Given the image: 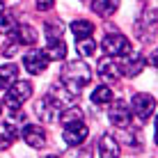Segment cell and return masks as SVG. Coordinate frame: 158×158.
Here are the masks:
<instances>
[{"instance_id": "cell-14", "label": "cell", "mask_w": 158, "mask_h": 158, "mask_svg": "<svg viewBox=\"0 0 158 158\" xmlns=\"http://www.w3.org/2000/svg\"><path fill=\"white\" fill-rule=\"evenodd\" d=\"M14 80H19V67L16 64H2L0 67V92L7 89Z\"/></svg>"}, {"instance_id": "cell-22", "label": "cell", "mask_w": 158, "mask_h": 158, "mask_svg": "<svg viewBox=\"0 0 158 158\" xmlns=\"http://www.w3.org/2000/svg\"><path fill=\"white\" fill-rule=\"evenodd\" d=\"M44 28H46L48 41H51V39H62V23H60V21H48Z\"/></svg>"}, {"instance_id": "cell-20", "label": "cell", "mask_w": 158, "mask_h": 158, "mask_svg": "<svg viewBox=\"0 0 158 158\" xmlns=\"http://www.w3.org/2000/svg\"><path fill=\"white\" fill-rule=\"evenodd\" d=\"M71 32H73L76 39L92 37V32H94V25H92L89 21H73V23H71Z\"/></svg>"}, {"instance_id": "cell-2", "label": "cell", "mask_w": 158, "mask_h": 158, "mask_svg": "<svg viewBox=\"0 0 158 158\" xmlns=\"http://www.w3.org/2000/svg\"><path fill=\"white\" fill-rule=\"evenodd\" d=\"M30 96H32V85L28 83V80H14V83L7 87L5 103H7L12 110H16V108H21Z\"/></svg>"}, {"instance_id": "cell-26", "label": "cell", "mask_w": 158, "mask_h": 158, "mask_svg": "<svg viewBox=\"0 0 158 158\" xmlns=\"http://www.w3.org/2000/svg\"><path fill=\"white\" fill-rule=\"evenodd\" d=\"M78 158H87V156H85V154H83V156H78Z\"/></svg>"}, {"instance_id": "cell-24", "label": "cell", "mask_w": 158, "mask_h": 158, "mask_svg": "<svg viewBox=\"0 0 158 158\" xmlns=\"http://www.w3.org/2000/svg\"><path fill=\"white\" fill-rule=\"evenodd\" d=\"M35 2H37V9H39V12H48V9L55 5V0H35Z\"/></svg>"}, {"instance_id": "cell-19", "label": "cell", "mask_w": 158, "mask_h": 158, "mask_svg": "<svg viewBox=\"0 0 158 158\" xmlns=\"http://www.w3.org/2000/svg\"><path fill=\"white\" fill-rule=\"evenodd\" d=\"M110 101H112V89L108 85H99L92 92V103H96V106H108Z\"/></svg>"}, {"instance_id": "cell-11", "label": "cell", "mask_w": 158, "mask_h": 158, "mask_svg": "<svg viewBox=\"0 0 158 158\" xmlns=\"http://www.w3.org/2000/svg\"><path fill=\"white\" fill-rule=\"evenodd\" d=\"M19 140V126L14 122H0V149H9Z\"/></svg>"}, {"instance_id": "cell-15", "label": "cell", "mask_w": 158, "mask_h": 158, "mask_svg": "<svg viewBox=\"0 0 158 158\" xmlns=\"http://www.w3.org/2000/svg\"><path fill=\"white\" fill-rule=\"evenodd\" d=\"M60 124L62 126H67V124H73V122H83V110H80L78 106H67V108H62L60 110Z\"/></svg>"}, {"instance_id": "cell-4", "label": "cell", "mask_w": 158, "mask_h": 158, "mask_svg": "<svg viewBox=\"0 0 158 158\" xmlns=\"http://www.w3.org/2000/svg\"><path fill=\"white\" fill-rule=\"evenodd\" d=\"M156 110V99L151 94H135L131 99V112L140 119V122H147Z\"/></svg>"}, {"instance_id": "cell-13", "label": "cell", "mask_w": 158, "mask_h": 158, "mask_svg": "<svg viewBox=\"0 0 158 158\" xmlns=\"http://www.w3.org/2000/svg\"><path fill=\"white\" fill-rule=\"evenodd\" d=\"M99 156L101 158H119V142L112 135H103L99 140Z\"/></svg>"}, {"instance_id": "cell-10", "label": "cell", "mask_w": 158, "mask_h": 158, "mask_svg": "<svg viewBox=\"0 0 158 158\" xmlns=\"http://www.w3.org/2000/svg\"><path fill=\"white\" fill-rule=\"evenodd\" d=\"M21 138H23L32 149H44V147H46V133H44V128L37 126V124H28V126L23 128V133H21Z\"/></svg>"}, {"instance_id": "cell-16", "label": "cell", "mask_w": 158, "mask_h": 158, "mask_svg": "<svg viewBox=\"0 0 158 158\" xmlns=\"http://www.w3.org/2000/svg\"><path fill=\"white\" fill-rule=\"evenodd\" d=\"M44 53H46L48 60H64L67 57V46H64L62 39H51L48 46L44 48Z\"/></svg>"}, {"instance_id": "cell-17", "label": "cell", "mask_w": 158, "mask_h": 158, "mask_svg": "<svg viewBox=\"0 0 158 158\" xmlns=\"http://www.w3.org/2000/svg\"><path fill=\"white\" fill-rule=\"evenodd\" d=\"M16 25H19L16 16L9 9H0V35H12Z\"/></svg>"}, {"instance_id": "cell-21", "label": "cell", "mask_w": 158, "mask_h": 158, "mask_svg": "<svg viewBox=\"0 0 158 158\" xmlns=\"http://www.w3.org/2000/svg\"><path fill=\"white\" fill-rule=\"evenodd\" d=\"M76 48H78V55L80 57H92L96 53V44H94L92 37H83V39H78Z\"/></svg>"}, {"instance_id": "cell-1", "label": "cell", "mask_w": 158, "mask_h": 158, "mask_svg": "<svg viewBox=\"0 0 158 158\" xmlns=\"http://www.w3.org/2000/svg\"><path fill=\"white\" fill-rule=\"evenodd\" d=\"M60 80H62V87L69 94H80L85 89V85L92 83V69L83 60H76V62H69L62 67Z\"/></svg>"}, {"instance_id": "cell-27", "label": "cell", "mask_w": 158, "mask_h": 158, "mask_svg": "<svg viewBox=\"0 0 158 158\" xmlns=\"http://www.w3.org/2000/svg\"><path fill=\"white\" fill-rule=\"evenodd\" d=\"M0 9H2V0H0Z\"/></svg>"}, {"instance_id": "cell-7", "label": "cell", "mask_w": 158, "mask_h": 158, "mask_svg": "<svg viewBox=\"0 0 158 158\" xmlns=\"http://www.w3.org/2000/svg\"><path fill=\"white\" fill-rule=\"evenodd\" d=\"M122 57H124L122 62H117L119 73H122V76H128V78H133V76H138V73L144 69V57L138 55L135 51H128L126 55H122Z\"/></svg>"}, {"instance_id": "cell-3", "label": "cell", "mask_w": 158, "mask_h": 158, "mask_svg": "<svg viewBox=\"0 0 158 158\" xmlns=\"http://www.w3.org/2000/svg\"><path fill=\"white\" fill-rule=\"evenodd\" d=\"M101 48L108 53V57H122V55H126L128 51H133V46H131L128 37L119 35V32H110V35L103 37Z\"/></svg>"}, {"instance_id": "cell-28", "label": "cell", "mask_w": 158, "mask_h": 158, "mask_svg": "<svg viewBox=\"0 0 158 158\" xmlns=\"http://www.w3.org/2000/svg\"><path fill=\"white\" fill-rule=\"evenodd\" d=\"M0 112H2V106H0Z\"/></svg>"}, {"instance_id": "cell-12", "label": "cell", "mask_w": 158, "mask_h": 158, "mask_svg": "<svg viewBox=\"0 0 158 158\" xmlns=\"http://www.w3.org/2000/svg\"><path fill=\"white\" fill-rule=\"evenodd\" d=\"M12 37L21 44V46H35L37 44V30L32 28V25H16Z\"/></svg>"}, {"instance_id": "cell-25", "label": "cell", "mask_w": 158, "mask_h": 158, "mask_svg": "<svg viewBox=\"0 0 158 158\" xmlns=\"http://www.w3.org/2000/svg\"><path fill=\"white\" fill-rule=\"evenodd\" d=\"M46 158H57V156H46Z\"/></svg>"}, {"instance_id": "cell-5", "label": "cell", "mask_w": 158, "mask_h": 158, "mask_svg": "<svg viewBox=\"0 0 158 158\" xmlns=\"http://www.w3.org/2000/svg\"><path fill=\"white\" fill-rule=\"evenodd\" d=\"M110 112H108V119H110L112 126L117 128H124L131 124V119H133V112H131V106L124 99H117V101H110Z\"/></svg>"}, {"instance_id": "cell-9", "label": "cell", "mask_w": 158, "mask_h": 158, "mask_svg": "<svg viewBox=\"0 0 158 158\" xmlns=\"http://www.w3.org/2000/svg\"><path fill=\"white\" fill-rule=\"evenodd\" d=\"M99 76H101V80L106 85H115L119 78H122V73H119V67H117V62L112 57H103L101 62H99Z\"/></svg>"}, {"instance_id": "cell-18", "label": "cell", "mask_w": 158, "mask_h": 158, "mask_svg": "<svg viewBox=\"0 0 158 158\" xmlns=\"http://www.w3.org/2000/svg\"><path fill=\"white\" fill-rule=\"evenodd\" d=\"M117 7H119V0H92V9H94L99 16L115 14Z\"/></svg>"}, {"instance_id": "cell-23", "label": "cell", "mask_w": 158, "mask_h": 158, "mask_svg": "<svg viewBox=\"0 0 158 158\" xmlns=\"http://www.w3.org/2000/svg\"><path fill=\"white\" fill-rule=\"evenodd\" d=\"M19 46H21V44H19V41H16L14 37H12V39H9L7 44H5V48H2V55H5V57H12L14 53L19 51Z\"/></svg>"}, {"instance_id": "cell-8", "label": "cell", "mask_w": 158, "mask_h": 158, "mask_svg": "<svg viewBox=\"0 0 158 158\" xmlns=\"http://www.w3.org/2000/svg\"><path fill=\"white\" fill-rule=\"evenodd\" d=\"M87 133H89V128H87L85 122H73V124H67V126H64L62 138L69 147H78L87 140Z\"/></svg>"}, {"instance_id": "cell-6", "label": "cell", "mask_w": 158, "mask_h": 158, "mask_svg": "<svg viewBox=\"0 0 158 158\" xmlns=\"http://www.w3.org/2000/svg\"><path fill=\"white\" fill-rule=\"evenodd\" d=\"M48 62H51V60L46 57L44 48H32V51H28L23 55V67H25V71L32 73V76L44 73V71H46V67H48Z\"/></svg>"}]
</instances>
